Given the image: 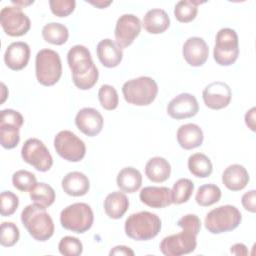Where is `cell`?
Here are the masks:
<instances>
[{
  "mask_svg": "<svg viewBox=\"0 0 256 256\" xmlns=\"http://www.w3.org/2000/svg\"><path fill=\"white\" fill-rule=\"evenodd\" d=\"M12 3L21 8L22 6H28V5H30V4H33L34 1H33V0H32V1H12Z\"/></svg>",
  "mask_w": 256,
  "mask_h": 256,
  "instance_id": "48",
  "label": "cell"
},
{
  "mask_svg": "<svg viewBox=\"0 0 256 256\" xmlns=\"http://www.w3.org/2000/svg\"><path fill=\"white\" fill-rule=\"evenodd\" d=\"M98 99L100 105L105 110H114L119 104V97L116 89L108 84H104L99 88Z\"/></svg>",
  "mask_w": 256,
  "mask_h": 256,
  "instance_id": "35",
  "label": "cell"
},
{
  "mask_svg": "<svg viewBox=\"0 0 256 256\" xmlns=\"http://www.w3.org/2000/svg\"><path fill=\"white\" fill-rule=\"evenodd\" d=\"M124 229L129 238L136 241H147L159 234L161 220L152 212L141 211L128 216Z\"/></svg>",
  "mask_w": 256,
  "mask_h": 256,
  "instance_id": "3",
  "label": "cell"
},
{
  "mask_svg": "<svg viewBox=\"0 0 256 256\" xmlns=\"http://www.w3.org/2000/svg\"><path fill=\"white\" fill-rule=\"evenodd\" d=\"M241 203L245 210L255 213L256 212V191L250 190L243 194L241 198Z\"/></svg>",
  "mask_w": 256,
  "mask_h": 256,
  "instance_id": "43",
  "label": "cell"
},
{
  "mask_svg": "<svg viewBox=\"0 0 256 256\" xmlns=\"http://www.w3.org/2000/svg\"><path fill=\"white\" fill-rule=\"evenodd\" d=\"M139 198L142 203L151 208H164L172 204L171 190L168 187L147 186L141 189Z\"/></svg>",
  "mask_w": 256,
  "mask_h": 256,
  "instance_id": "19",
  "label": "cell"
},
{
  "mask_svg": "<svg viewBox=\"0 0 256 256\" xmlns=\"http://www.w3.org/2000/svg\"><path fill=\"white\" fill-rule=\"evenodd\" d=\"M75 124L83 134L94 137L102 131L104 120L98 110L85 107L80 109L76 114Z\"/></svg>",
  "mask_w": 256,
  "mask_h": 256,
  "instance_id": "16",
  "label": "cell"
},
{
  "mask_svg": "<svg viewBox=\"0 0 256 256\" xmlns=\"http://www.w3.org/2000/svg\"><path fill=\"white\" fill-rule=\"evenodd\" d=\"M230 252L234 255H247L248 254V250H247V247L243 244V243H236L234 244L233 246H231V249H230Z\"/></svg>",
  "mask_w": 256,
  "mask_h": 256,
  "instance_id": "46",
  "label": "cell"
},
{
  "mask_svg": "<svg viewBox=\"0 0 256 256\" xmlns=\"http://www.w3.org/2000/svg\"><path fill=\"white\" fill-rule=\"evenodd\" d=\"M36 183V176L30 171L18 170L12 175L13 186L21 192L30 191Z\"/></svg>",
  "mask_w": 256,
  "mask_h": 256,
  "instance_id": "36",
  "label": "cell"
},
{
  "mask_svg": "<svg viewBox=\"0 0 256 256\" xmlns=\"http://www.w3.org/2000/svg\"><path fill=\"white\" fill-rule=\"evenodd\" d=\"M188 169L195 177L206 178L211 175L213 165L209 157L205 154L194 153L188 158Z\"/></svg>",
  "mask_w": 256,
  "mask_h": 256,
  "instance_id": "28",
  "label": "cell"
},
{
  "mask_svg": "<svg viewBox=\"0 0 256 256\" xmlns=\"http://www.w3.org/2000/svg\"><path fill=\"white\" fill-rule=\"evenodd\" d=\"M21 222L37 241L45 242L53 236L54 223L44 206L36 203L27 205L21 212Z\"/></svg>",
  "mask_w": 256,
  "mask_h": 256,
  "instance_id": "2",
  "label": "cell"
},
{
  "mask_svg": "<svg viewBox=\"0 0 256 256\" xmlns=\"http://www.w3.org/2000/svg\"><path fill=\"white\" fill-rule=\"evenodd\" d=\"M242 215L233 205H222L207 213L204 225L208 232L220 234L236 229L241 223Z\"/></svg>",
  "mask_w": 256,
  "mask_h": 256,
  "instance_id": "6",
  "label": "cell"
},
{
  "mask_svg": "<svg viewBox=\"0 0 256 256\" xmlns=\"http://www.w3.org/2000/svg\"><path fill=\"white\" fill-rule=\"evenodd\" d=\"M1 86H2V91H3V94H2V100H1V103H3L4 101H5V99H6V97L8 96V95H6L5 93H4V91H6V86H5V84L4 83H1Z\"/></svg>",
  "mask_w": 256,
  "mask_h": 256,
  "instance_id": "49",
  "label": "cell"
},
{
  "mask_svg": "<svg viewBox=\"0 0 256 256\" xmlns=\"http://www.w3.org/2000/svg\"><path fill=\"white\" fill-rule=\"evenodd\" d=\"M200 1L181 0L176 3L174 8L175 18L181 23H189L193 21L198 12V5L202 4Z\"/></svg>",
  "mask_w": 256,
  "mask_h": 256,
  "instance_id": "32",
  "label": "cell"
},
{
  "mask_svg": "<svg viewBox=\"0 0 256 256\" xmlns=\"http://www.w3.org/2000/svg\"><path fill=\"white\" fill-rule=\"evenodd\" d=\"M67 62L72 72L74 85L81 90L91 89L98 81L99 72L91 53L83 45H75L67 53Z\"/></svg>",
  "mask_w": 256,
  "mask_h": 256,
  "instance_id": "1",
  "label": "cell"
},
{
  "mask_svg": "<svg viewBox=\"0 0 256 256\" xmlns=\"http://www.w3.org/2000/svg\"><path fill=\"white\" fill-rule=\"evenodd\" d=\"M97 56L101 64L107 68L118 66L123 59L122 49L109 38L101 40L97 44Z\"/></svg>",
  "mask_w": 256,
  "mask_h": 256,
  "instance_id": "20",
  "label": "cell"
},
{
  "mask_svg": "<svg viewBox=\"0 0 256 256\" xmlns=\"http://www.w3.org/2000/svg\"><path fill=\"white\" fill-rule=\"evenodd\" d=\"M63 191L73 197L84 196L90 189V182L88 177L79 171H72L67 173L61 182Z\"/></svg>",
  "mask_w": 256,
  "mask_h": 256,
  "instance_id": "22",
  "label": "cell"
},
{
  "mask_svg": "<svg viewBox=\"0 0 256 256\" xmlns=\"http://www.w3.org/2000/svg\"><path fill=\"white\" fill-rule=\"evenodd\" d=\"M194 191V183L187 178L177 180L171 189L172 203L183 204L187 202Z\"/></svg>",
  "mask_w": 256,
  "mask_h": 256,
  "instance_id": "33",
  "label": "cell"
},
{
  "mask_svg": "<svg viewBox=\"0 0 256 256\" xmlns=\"http://www.w3.org/2000/svg\"><path fill=\"white\" fill-rule=\"evenodd\" d=\"M142 25L150 34H161L169 28L170 18L165 10L154 8L146 12Z\"/></svg>",
  "mask_w": 256,
  "mask_h": 256,
  "instance_id": "24",
  "label": "cell"
},
{
  "mask_svg": "<svg viewBox=\"0 0 256 256\" xmlns=\"http://www.w3.org/2000/svg\"><path fill=\"white\" fill-rule=\"evenodd\" d=\"M43 39L53 45H63L67 42L69 37L68 28L57 22H51L42 28Z\"/></svg>",
  "mask_w": 256,
  "mask_h": 256,
  "instance_id": "29",
  "label": "cell"
},
{
  "mask_svg": "<svg viewBox=\"0 0 256 256\" xmlns=\"http://www.w3.org/2000/svg\"><path fill=\"white\" fill-rule=\"evenodd\" d=\"M255 113H256V108L252 107L245 114V123L251 131H255Z\"/></svg>",
  "mask_w": 256,
  "mask_h": 256,
  "instance_id": "45",
  "label": "cell"
},
{
  "mask_svg": "<svg viewBox=\"0 0 256 256\" xmlns=\"http://www.w3.org/2000/svg\"><path fill=\"white\" fill-rule=\"evenodd\" d=\"M22 159L40 172L50 170L53 158L45 144L37 138L27 139L21 149Z\"/></svg>",
  "mask_w": 256,
  "mask_h": 256,
  "instance_id": "10",
  "label": "cell"
},
{
  "mask_svg": "<svg viewBox=\"0 0 256 256\" xmlns=\"http://www.w3.org/2000/svg\"><path fill=\"white\" fill-rule=\"evenodd\" d=\"M239 55V40L235 30L231 28L220 29L215 37L213 57L217 64L230 66L235 63Z\"/></svg>",
  "mask_w": 256,
  "mask_h": 256,
  "instance_id": "8",
  "label": "cell"
},
{
  "mask_svg": "<svg viewBox=\"0 0 256 256\" xmlns=\"http://www.w3.org/2000/svg\"><path fill=\"white\" fill-rule=\"evenodd\" d=\"M1 207L0 212L3 217L11 216L15 213L19 205V198L11 191H3L0 196Z\"/></svg>",
  "mask_w": 256,
  "mask_h": 256,
  "instance_id": "39",
  "label": "cell"
},
{
  "mask_svg": "<svg viewBox=\"0 0 256 256\" xmlns=\"http://www.w3.org/2000/svg\"><path fill=\"white\" fill-rule=\"evenodd\" d=\"M94 214L91 207L82 202L65 207L60 213V223L66 230L75 233L88 231L93 224Z\"/></svg>",
  "mask_w": 256,
  "mask_h": 256,
  "instance_id": "7",
  "label": "cell"
},
{
  "mask_svg": "<svg viewBox=\"0 0 256 256\" xmlns=\"http://www.w3.org/2000/svg\"><path fill=\"white\" fill-rule=\"evenodd\" d=\"M89 3L96 6L99 9H103V8H106L107 6H109L112 3V1H96V2L89 1Z\"/></svg>",
  "mask_w": 256,
  "mask_h": 256,
  "instance_id": "47",
  "label": "cell"
},
{
  "mask_svg": "<svg viewBox=\"0 0 256 256\" xmlns=\"http://www.w3.org/2000/svg\"><path fill=\"white\" fill-rule=\"evenodd\" d=\"M122 93L125 101L129 104L147 106L155 100L158 94V85L153 78L140 76L126 81L122 86Z\"/></svg>",
  "mask_w": 256,
  "mask_h": 256,
  "instance_id": "4",
  "label": "cell"
},
{
  "mask_svg": "<svg viewBox=\"0 0 256 256\" xmlns=\"http://www.w3.org/2000/svg\"><path fill=\"white\" fill-rule=\"evenodd\" d=\"M30 59V47L26 42L16 41L8 45L4 53V62L8 68L19 71L25 68Z\"/></svg>",
  "mask_w": 256,
  "mask_h": 256,
  "instance_id": "18",
  "label": "cell"
},
{
  "mask_svg": "<svg viewBox=\"0 0 256 256\" xmlns=\"http://www.w3.org/2000/svg\"><path fill=\"white\" fill-rule=\"evenodd\" d=\"M116 183L122 192L134 193L141 187L142 175L134 167H125L119 171Z\"/></svg>",
  "mask_w": 256,
  "mask_h": 256,
  "instance_id": "27",
  "label": "cell"
},
{
  "mask_svg": "<svg viewBox=\"0 0 256 256\" xmlns=\"http://www.w3.org/2000/svg\"><path fill=\"white\" fill-rule=\"evenodd\" d=\"M54 148L60 157L69 162H79L86 154L85 143L69 130H62L56 134Z\"/></svg>",
  "mask_w": 256,
  "mask_h": 256,
  "instance_id": "9",
  "label": "cell"
},
{
  "mask_svg": "<svg viewBox=\"0 0 256 256\" xmlns=\"http://www.w3.org/2000/svg\"><path fill=\"white\" fill-rule=\"evenodd\" d=\"M220 188L212 183L204 184L200 186L196 192L195 200L196 203L202 207H208L217 203L221 199Z\"/></svg>",
  "mask_w": 256,
  "mask_h": 256,
  "instance_id": "31",
  "label": "cell"
},
{
  "mask_svg": "<svg viewBox=\"0 0 256 256\" xmlns=\"http://www.w3.org/2000/svg\"><path fill=\"white\" fill-rule=\"evenodd\" d=\"M24 123V118L16 110L13 109H4L0 112V124L14 125L19 128L22 127Z\"/></svg>",
  "mask_w": 256,
  "mask_h": 256,
  "instance_id": "42",
  "label": "cell"
},
{
  "mask_svg": "<svg viewBox=\"0 0 256 256\" xmlns=\"http://www.w3.org/2000/svg\"><path fill=\"white\" fill-rule=\"evenodd\" d=\"M135 253L134 251L124 245H118L115 246L111 251L109 252V255H123V256H133Z\"/></svg>",
  "mask_w": 256,
  "mask_h": 256,
  "instance_id": "44",
  "label": "cell"
},
{
  "mask_svg": "<svg viewBox=\"0 0 256 256\" xmlns=\"http://www.w3.org/2000/svg\"><path fill=\"white\" fill-rule=\"evenodd\" d=\"M29 196L34 203L44 207L51 206L56 197L54 189L44 182L36 183L29 191Z\"/></svg>",
  "mask_w": 256,
  "mask_h": 256,
  "instance_id": "30",
  "label": "cell"
},
{
  "mask_svg": "<svg viewBox=\"0 0 256 256\" xmlns=\"http://www.w3.org/2000/svg\"><path fill=\"white\" fill-rule=\"evenodd\" d=\"M199 111L196 97L190 93H181L174 97L167 105V114L176 120L195 116Z\"/></svg>",
  "mask_w": 256,
  "mask_h": 256,
  "instance_id": "15",
  "label": "cell"
},
{
  "mask_svg": "<svg viewBox=\"0 0 256 256\" xmlns=\"http://www.w3.org/2000/svg\"><path fill=\"white\" fill-rule=\"evenodd\" d=\"M59 252L65 256H79L83 252L82 242L73 236L63 237L58 244Z\"/></svg>",
  "mask_w": 256,
  "mask_h": 256,
  "instance_id": "38",
  "label": "cell"
},
{
  "mask_svg": "<svg viewBox=\"0 0 256 256\" xmlns=\"http://www.w3.org/2000/svg\"><path fill=\"white\" fill-rule=\"evenodd\" d=\"M177 225L179 227H181L183 231L192 233L197 236L201 229V220L195 214H187V215L182 216L178 220Z\"/></svg>",
  "mask_w": 256,
  "mask_h": 256,
  "instance_id": "41",
  "label": "cell"
},
{
  "mask_svg": "<svg viewBox=\"0 0 256 256\" xmlns=\"http://www.w3.org/2000/svg\"><path fill=\"white\" fill-rule=\"evenodd\" d=\"M249 174L246 168L240 164L229 165L222 173V182L231 191H240L249 182Z\"/></svg>",
  "mask_w": 256,
  "mask_h": 256,
  "instance_id": "23",
  "label": "cell"
},
{
  "mask_svg": "<svg viewBox=\"0 0 256 256\" xmlns=\"http://www.w3.org/2000/svg\"><path fill=\"white\" fill-rule=\"evenodd\" d=\"M49 6L55 16L67 17L74 11L76 2L74 0H50Z\"/></svg>",
  "mask_w": 256,
  "mask_h": 256,
  "instance_id": "40",
  "label": "cell"
},
{
  "mask_svg": "<svg viewBox=\"0 0 256 256\" xmlns=\"http://www.w3.org/2000/svg\"><path fill=\"white\" fill-rule=\"evenodd\" d=\"M20 128L14 125L0 124V143L5 149L15 148L20 141Z\"/></svg>",
  "mask_w": 256,
  "mask_h": 256,
  "instance_id": "34",
  "label": "cell"
},
{
  "mask_svg": "<svg viewBox=\"0 0 256 256\" xmlns=\"http://www.w3.org/2000/svg\"><path fill=\"white\" fill-rule=\"evenodd\" d=\"M147 178L155 183H162L168 180L171 174V165L163 157L156 156L150 158L145 165Z\"/></svg>",
  "mask_w": 256,
  "mask_h": 256,
  "instance_id": "25",
  "label": "cell"
},
{
  "mask_svg": "<svg viewBox=\"0 0 256 256\" xmlns=\"http://www.w3.org/2000/svg\"><path fill=\"white\" fill-rule=\"evenodd\" d=\"M129 199L120 191L108 194L104 200V211L111 219H120L128 210Z\"/></svg>",
  "mask_w": 256,
  "mask_h": 256,
  "instance_id": "26",
  "label": "cell"
},
{
  "mask_svg": "<svg viewBox=\"0 0 256 256\" xmlns=\"http://www.w3.org/2000/svg\"><path fill=\"white\" fill-rule=\"evenodd\" d=\"M37 81L43 86H53L62 75V63L59 54L52 49L38 51L35 58Z\"/></svg>",
  "mask_w": 256,
  "mask_h": 256,
  "instance_id": "5",
  "label": "cell"
},
{
  "mask_svg": "<svg viewBox=\"0 0 256 256\" xmlns=\"http://www.w3.org/2000/svg\"><path fill=\"white\" fill-rule=\"evenodd\" d=\"M182 54L185 61L193 67L202 66L208 59L209 48L203 38L190 37L183 44Z\"/></svg>",
  "mask_w": 256,
  "mask_h": 256,
  "instance_id": "17",
  "label": "cell"
},
{
  "mask_svg": "<svg viewBox=\"0 0 256 256\" xmlns=\"http://www.w3.org/2000/svg\"><path fill=\"white\" fill-rule=\"evenodd\" d=\"M0 23L4 32L11 37L25 35L31 27L29 17L18 6H5L0 11Z\"/></svg>",
  "mask_w": 256,
  "mask_h": 256,
  "instance_id": "11",
  "label": "cell"
},
{
  "mask_svg": "<svg viewBox=\"0 0 256 256\" xmlns=\"http://www.w3.org/2000/svg\"><path fill=\"white\" fill-rule=\"evenodd\" d=\"M196 246V235L182 230L180 233L163 238L159 248L166 256H181L193 252Z\"/></svg>",
  "mask_w": 256,
  "mask_h": 256,
  "instance_id": "12",
  "label": "cell"
},
{
  "mask_svg": "<svg viewBox=\"0 0 256 256\" xmlns=\"http://www.w3.org/2000/svg\"><path fill=\"white\" fill-rule=\"evenodd\" d=\"M204 104L213 110H220L230 104L232 91L228 84L222 81H215L208 84L202 92Z\"/></svg>",
  "mask_w": 256,
  "mask_h": 256,
  "instance_id": "14",
  "label": "cell"
},
{
  "mask_svg": "<svg viewBox=\"0 0 256 256\" xmlns=\"http://www.w3.org/2000/svg\"><path fill=\"white\" fill-rule=\"evenodd\" d=\"M176 138L180 147L185 150H191L202 145L204 135L197 124L187 123L178 128Z\"/></svg>",
  "mask_w": 256,
  "mask_h": 256,
  "instance_id": "21",
  "label": "cell"
},
{
  "mask_svg": "<svg viewBox=\"0 0 256 256\" xmlns=\"http://www.w3.org/2000/svg\"><path fill=\"white\" fill-rule=\"evenodd\" d=\"M20 237V232L13 222H2L0 232V243L3 247L14 246Z\"/></svg>",
  "mask_w": 256,
  "mask_h": 256,
  "instance_id": "37",
  "label": "cell"
},
{
  "mask_svg": "<svg viewBox=\"0 0 256 256\" xmlns=\"http://www.w3.org/2000/svg\"><path fill=\"white\" fill-rule=\"evenodd\" d=\"M141 22L134 14H123L116 22L114 35L116 44L122 49L130 46L140 34Z\"/></svg>",
  "mask_w": 256,
  "mask_h": 256,
  "instance_id": "13",
  "label": "cell"
}]
</instances>
